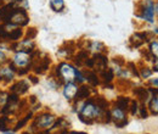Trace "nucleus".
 <instances>
[{
    "label": "nucleus",
    "mask_w": 158,
    "mask_h": 134,
    "mask_svg": "<svg viewBox=\"0 0 158 134\" xmlns=\"http://www.w3.org/2000/svg\"><path fill=\"white\" fill-rule=\"evenodd\" d=\"M56 118H57L56 116L49 111H41L39 114L33 116L32 122L29 124V131L35 134L40 133V132H45L52 127Z\"/></svg>",
    "instance_id": "1"
},
{
    "label": "nucleus",
    "mask_w": 158,
    "mask_h": 134,
    "mask_svg": "<svg viewBox=\"0 0 158 134\" xmlns=\"http://www.w3.org/2000/svg\"><path fill=\"white\" fill-rule=\"evenodd\" d=\"M10 62L14 65L16 68L17 76H28L32 72V66H33V58L32 54L22 53V51H15L10 58Z\"/></svg>",
    "instance_id": "2"
},
{
    "label": "nucleus",
    "mask_w": 158,
    "mask_h": 134,
    "mask_svg": "<svg viewBox=\"0 0 158 134\" xmlns=\"http://www.w3.org/2000/svg\"><path fill=\"white\" fill-rule=\"evenodd\" d=\"M76 72H77V67L67 61H61L59 65L55 66L52 75L59 79L62 83V85L64 83H69V82H76Z\"/></svg>",
    "instance_id": "3"
},
{
    "label": "nucleus",
    "mask_w": 158,
    "mask_h": 134,
    "mask_svg": "<svg viewBox=\"0 0 158 134\" xmlns=\"http://www.w3.org/2000/svg\"><path fill=\"white\" fill-rule=\"evenodd\" d=\"M135 16L148 23L155 22V2L152 0H141L136 5Z\"/></svg>",
    "instance_id": "4"
},
{
    "label": "nucleus",
    "mask_w": 158,
    "mask_h": 134,
    "mask_svg": "<svg viewBox=\"0 0 158 134\" xmlns=\"http://www.w3.org/2000/svg\"><path fill=\"white\" fill-rule=\"evenodd\" d=\"M9 22L17 26V27H21V28H24L29 24V15H28V11L23 7H20V6H16L9 19Z\"/></svg>",
    "instance_id": "5"
},
{
    "label": "nucleus",
    "mask_w": 158,
    "mask_h": 134,
    "mask_svg": "<svg viewBox=\"0 0 158 134\" xmlns=\"http://www.w3.org/2000/svg\"><path fill=\"white\" fill-rule=\"evenodd\" d=\"M17 72L14 65L9 61L7 63L0 66V82L4 85H10L14 80H16Z\"/></svg>",
    "instance_id": "6"
},
{
    "label": "nucleus",
    "mask_w": 158,
    "mask_h": 134,
    "mask_svg": "<svg viewBox=\"0 0 158 134\" xmlns=\"http://www.w3.org/2000/svg\"><path fill=\"white\" fill-rule=\"evenodd\" d=\"M37 50V44L34 41V39L22 38L21 40L11 44V51H22V53H27V54H32Z\"/></svg>",
    "instance_id": "7"
},
{
    "label": "nucleus",
    "mask_w": 158,
    "mask_h": 134,
    "mask_svg": "<svg viewBox=\"0 0 158 134\" xmlns=\"http://www.w3.org/2000/svg\"><path fill=\"white\" fill-rule=\"evenodd\" d=\"M110 112H111V121L114 123V126L117 128H124L129 123L128 117H127V112L120 110L117 106L110 107Z\"/></svg>",
    "instance_id": "8"
},
{
    "label": "nucleus",
    "mask_w": 158,
    "mask_h": 134,
    "mask_svg": "<svg viewBox=\"0 0 158 134\" xmlns=\"http://www.w3.org/2000/svg\"><path fill=\"white\" fill-rule=\"evenodd\" d=\"M31 88V83L28 79L22 78V79H16L14 80L10 85H9V92L14 93L19 96H23L24 94H27L29 92Z\"/></svg>",
    "instance_id": "9"
},
{
    "label": "nucleus",
    "mask_w": 158,
    "mask_h": 134,
    "mask_svg": "<svg viewBox=\"0 0 158 134\" xmlns=\"http://www.w3.org/2000/svg\"><path fill=\"white\" fill-rule=\"evenodd\" d=\"M93 61H94V66L93 70L95 72H102L103 70H106L108 67V58L105 54H94L93 56Z\"/></svg>",
    "instance_id": "10"
},
{
    "label": "nucleus",
    "mask_w": 158,
    "mask_h": 134,
    "mask_svg": "<svg viewBox=\"0 0 158 134\" xmlns=\"http://www.w3.org/2000/svg\"><path fill=\"white\" fill-rule=\"evenodd\" d=\"M76 50H77V46H76L74 41H66L60 46L57 55L62 56L63 58H71L76 54Z\"/></svg>",
    "instance_id": "11"
},
{
    "label": "nucleus",
    "mask_w": 158,
    "mask_h": 134,
    "mask_svg": "<svg viewBox=\"0 0 158 134\" xmlns=\"http://www.w3.org/2000/svg\"><path fill=\"white\" fill-rule=\"evenodd\" d=\"M78 84L76 82H69V83H64L62 85V94L64 96L66 100L68 101H73L74 97H76V94L78 92Z\"/></svg>",
    "instance_id": "12"
},
{
    "label": "nucleus",
    "mask_w": 158,
    "mask_h": 134,
    "mask_svg": "<svg viewBox=\"0 0 158 134\" xmlns=\"http://www.w3.org/2000/svg\"><path fill=\"white\" fill-rule=\"evenodd\" d=\"M90 96H93V87H90L89 84H80L78 87V92L76 94V97L73 100V102H81L86 99H89Z\"/></svg>",
    "instance_id": "13"
},
{
    "label": "nucleus",
    "mask_w": 158,
    "mask_h": 134,
    "mask_svg": "<svg viewBox=\"0 0 158 134\" xmlns=\"http://www.w3.org/2000/svg\"><path fill=\"white\" fill-rule=\"evenodd\" d=\"M148 40H150L148 39V33H146V32H136L129 39V45H130V48H136L138 49Z\"/></svg>",
    "instance_id": "14"
},
{
    "label": "nucleus",
    "mask_w": 158,
    "mask_h": 134,
    "mask_svg": "<svg viewBox=\"0 0 158 134\" xmlns=\"http://www.w3.org/2000/svg\"><path fill=\"white\" fill-rule=\"evenodd\" d=\"M83 49H85L93 54H105L107 51L106 45L102 41H98V40H88L86 45Z\"/></svg>",
    "instance_id": "15"
},
{
    "label": "nucleus",
    "mask_w": 158,
    "mask_h": 134,
    "mask_svg": "<svg viewBox=\"0 0 158 134\" xmlns=\"http://www.w3.org/2000/svg\"><path fill=\"white\" fill-rule=\"evenodd\" d=\"M133 94L136 96V100L141 104H148L150 99H151V93L148 88L145 87H135L133 89Z\"/></svg>",
    "instance_id": "16"
},
{
    "label": "nucleus",
    "mask_w": 158,
    "mask_h": 134,
    "mask_svg": "<svg viewBox=\"0 0 158 134\" xmlns=\"http://www.w3.org/2000/svg\"><path fill=\"white\" fill-rule=\"evenodd\" d=\"M83 73H84V77H85V82H88V84L90 87H98V85H100L101 80H100V77L98 72H95L94 70H90V68H85L83 71Z\"/></svg>",
    "instance_id": "17"
},
{
    "label": "nucleus",
    "mask_w": 158,
    "mask_h": 134,
    "mask_svg": "<svg viewBox=\"0 0 158 134\" xmlns=\"http://www.w3.org/2000/svg\"><path fill=\"white\" fill-rule=\"evenodd\" d=\"M151 93V99L148 101V110L151 115H158V88H148Z\"/></svg>",
    "instance_id": "18"
},
{
    "label": "nucleus",
    "mask_w": 158,
    "mask_h": 134,
    "mask_svg": "<svg viewBox=\"0 0 158 134\" xmlns=\"http://www.w3.org/2000/svg\"><path fill=\"white\" fill-rule=\"evenodd\" d=\"M90 56V53L85 49H80L78 50V53H76L73 55V62H74V66L77 67H84V62L86 61V58Z\"/></svg>",
    "instance_id": "19"
},
{
    "label": "nucleus",
    "mask_w": 158,
    "mask_h": 134,
    "mask_svg": "<svg viewBox=\"0 0 158 134\" xmlns=\"http://www.w3.org/2000/svg\"><path fill=\"white\" fill-rule=\"evenodd\" d=\"M12 118H14L12 116L0 115V132H1V133L12 129V127H14V124H15V122H14Z\"/></svg>",
    "instance_id": "20"
},
{
    "label": "nucleus",
    "mask_w": 158,
    "mask_h": 134,
    "mask_svg": "<svg viewBox=\"0 0 158 134\" xmlns=\"http://www.w3.org/2000/svg\"><path fill=\"white\" fill-rule=\"evenodd\" d=\"M99 77H100L101 83L105 85V84H111V83L113 82L116 75H114V72H113V70H112L111 67H107L106 70H103L102 72H100Z\"/></svg>",
    "instance_id": "21"
},
{
    "label": "nucleus",
    "mask_w": 158,
    "mask_h": 134,
    "mask_svg": "<svg viewBox=\"0 0 158 134\" xmlns=\"http://www.w3.org/2000/svg\"><path fill=\"white\" fill-rule=\"evenodd\" d=\"M130 101H131V100H130L128 96H118V97L114 100L113 106H117L120 110L128 112V111H129V106H130Z\"/></svg>",
    "instance_id": "22"
},
{
    "label": "nucleus",
    "mask_w": 158,
    "mask_h": 134,
    "mask_svg": "<svg viewBox=\"0 0 158 134\" xmlns=\"http://www.w3.org/2000/svg\"><path fill=\"white\" fill-rule=\"evenodd\" d=\"M49 5H50V9L54 12H62L66 7L64 0H50Z\"/></svg>",
    "instance_id": "23"
},
{
    "label": "nucleus",
    "mask_w": 158,
    "mask_h": 134,
    "mask_svg": "<svg viewBox=\"0 0 158 134\" xmlns=\"http://www.w3.org/2000/svg\"><path fill=\"white\" fill-rule=\"evenodd\" d=\"M138 70H139V77L142 78V79H148L150 77L152 76V73H153V71L148 66H145V65H140Z\"/></svg>",
    "instance_id": "24"
},
{
    "label": "nucleus",
    "mask_w": 158,
    "mask_h": 134,
    "mask_svg": "<svg viewBox=\"0 0 158 134\" xmlns=\"http://www.w3.org/2000/svg\"><path fill=\"white\" fill-rule=\"evenodd\" d=\"M148 51L151 53L152 58H158V40H153L148 45Z\"/></svg>",
    "instance_id": "25"
},
{
    "label": "nucleus",
    "mask_w": 158,
    "mask_h": 134,
    "mask_svg": "<svg viewBox=\"0 0 158 134\" xmlns=\"http://www.w3.org/2000/svg\"><path fill=\"white\" fill-rule=\"evenodd\" d=\"M38 34V29L35 27H28L26 31H24V38L28 39H35Z\"/></svg>",
    "instance_id": "26"
},
{
    "label": "nucleus",
    "mask_w": 158,
    "mask_h": 134,
    "mask_svg": "<svg viewBox=\"0 0 158 134\" xmlns=\"http://www.w3.org/2000/svg\"><path fill=\"white\" fill-rule=\"evenodd\" d=\"M139 109H140V104L138 100H131L130 101V106H129V112L130 115L136 116L139 115Z\"/></svg>",
    "instance_id": "27"
},
{
    "label": "nucleus",
    "mask_w": 158,
    "mask_h": 134,
    "mask_svg": "<svg viewBox=\"0 0 158 134\" xmlns=\"http://www.w3.org/2000/svg\"><path fill=\"white\" fill-rule=\"evenodd\" d=\"M9 99V90H4L0 88V109L7 102Z\"/></svg>",
    "instance_id": "28"
},
{
    "label": "nucleus",
    "mask_w": 158,
    "mask_h": 134,
    "mask_svg": "<svg viewBox=\"0 0 158 134\" xmlns=\"http://www.w3.org/2000/svg\"><path fill=\"white\" fill-rule=\"evenodd\" d=\"M76 83H77L78 85L85 83L84 73H83V71H80V70H78V68H77V72H76Z\"/></svg>",
    "instance_id": "29"
},
{
    "label": "nucleus",
    "mask_w": 158,
    "mask_h": 134,
    "mask_svg": "<svg viewBox=\"0 0 158 134\" xmlns=\"http://www.w3.org/2000/svg\"><path fill=\"white\" fill-rule=\"evenodd\" d=\"M139 115L141 118H148V110H147V107H146V105L145 104H141L140 105V109H139Z\"/></svg>",
    "instance_id": "30"
},
{
    "label": "nucleus",
    "mask_w": 158,
    "mask_h": 134,
    "mask_svg": "<svg viewBox=\"0 0 158 134\" xmlns=\"http://www.w3.org/2000/svg\"><path fill=\"white\" fill-rule=\"evenodd\" d=\"M9 61H10V58H9V55L6 54V51L0 49V66L7 63Z\"/></svg>",
    "instance_id": "31"
},
{
    "label": "nucleus",
    "mask_w": 158,
    "mask_h": 134,
    "mask_svg": "<svg viewBox=\"0 0 158 134\" xmlns=\"http://www.w3.org/2000/svg\"><path fill=\"white\" fill-rule=\"evenodd\" d=\"M27 79L29 80V83H32V84H37L38 82H39V78L37 75H34V73H29L28 76H27Z\"/></svg>",
    "instance_id": "32"
},
{
    "label": "nucleus",
    "mask_w": 158,
    "mask_h": 134,
    "mask_svg": "<svg viewBox=\"0 0 158 134\" xmlns=\"http://www.w3.org/2000/svg\"><path fill=\"white\" fill-rule=\"evenodd\" d=\"M148 84L152 87V88H158V77H155V78H151Z\"/></svg>",
    "instance_id": "33"
},
{
    "label": "nucleus",
    "mask_w": 158,
    "mask_h": 134,
    "mask_svg": "<svg viewBox=\"0 0 158 134\" xmlns=\"http://www.w3.org/2000/svg\"><path fill=\"white\" fill-rule=\"evenodd\" d=\"M152 71L158 72V58H156V60L153 61V70H152Z\"/></svg>",
    "instance_id": "34"
},
{
    "label": "nucleus",
    "mask_w": 158,
    "mask_h": 134,
    "mask_svg": "<svg viewBox=\"0 0 158 134\" xmlns=\"http://www.w3.org/2000/svg\"><path fill=\"white\" fill-rule=\"evenodd\" d=\"M68 134H88L85 132H77V131H72V132H68Z\"/></svg>",
    "instance_id": "35"
},
{
    "label": "nucleus",
    "mask_w": 158,
    "mask_h": 134,
    "mask_svg": "<svg viewBox=\"0 0 158 134\" xmlns=\"http://www.w3.org/2000/svg\"><path fill=\"white\" fill-rule=\"evenodd\" d=\"M2 134H17L15 131H12V129H10V131H6V132H4Z\"/></svg>",
    "instance_id": "36"
},
{
    "label": "nucleus",
    "mask_w": 158,
    "mask_h": 134,
    "mask_svg": "<svg viewBox=\"0 0 158 134\" xmlns=\"http://www.w3.org/2000/svg\"><path fill=\"white\" fill-rule=\"evenodd\" d=\"M21 134H35V133H33V132H31V131L28 129V131H22Z\"/></svg>",
    "instance_id": "37"
},
{
    "label": "nucleus",
    "mask_w": 158,
    "mask_h": 134,
    "mask_svg": "<svg viewBox=\"0 0 158 134\" xmlns=\"http://www.w3.org/2000/svg\"><path fill=\"white\" fill-rule=\"evenodd\" d=\"M155 14L158 16V2H156V4H155Z\"/></svg>",
    "instance_id": "38"
},
{
    "label": "nucleus",
    "mask_w": 158,
    "mask_h": 134,
    "mask_svg": "<svg viewBox=\"0 0 158 134\" xmlns=\"http://www.w3.org/2000/svg\"><path fill=\"white\" fill-rule=\"evenodd\" d=\"M155 32H156V33H158V28H156V29H155Z\"/></svg>",
    "instance_id": "39"
},
{
    "label": "nucleus",
    "mask_w": 158,
    "mask_h": 134,
    "mask_svg": "<svg viewBox=\"0 0 158 134\" xmlns=\"http://www.w3.org/2000/svg\"><path fill=\"white\" fill-rule=\"evenodd\" d=\"M0 4H1V0H0Z\"/></svg>",
    "instance_id": "40"
},
{
    "label": "nucleus",
    "mask_w": 158,
    "mask_h": 134,
    "mask_svg": "<svg viewBox=\"0 0 158 134\" xmlns=\"http://www.w3.org/2000/svg\"><path fill=\"white\" fill-rule=\"evenodd\" d=\"M0 84H1V82H0Z\"/></svg>",
    "instance_id": "41"
}]
</instances>
